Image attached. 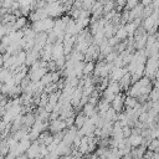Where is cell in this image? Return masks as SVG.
<instances>
[{
	"instance_id": "f546056e",
	"label": "cell",
	"mask_w": 159,
	"mask_h": 159,
	"mask_svg": "<svg viewBox=\"0 0 159 159\" xmlns=\"http://www.w3.org/2000/svg\"><path fill=\"white\" fill-rule=\"evenodd\" d=\"M62 159H76V157L71 153V154H67V155H62Z\"/></svg>"
},
{
	"instance_id": "cb8c5ba5",
	"label": "cell",
	"mask_w": 159,
	"mask_h": 159,
	"mask_svg": "<svg viewBox=\"0 0 159 159\" xmlns=\"http://www.w3.org/2000/svg\"><path fill=\"white\" fill-rule=\"evenodd\" d=\"M117 56H118V52H117V51H112L111 53H108V55L106 56V58H104V60H106V62H107V63H111V62H113V61L116 60V57H117Z\"/></svg>"
},
{
	"instance_id": "277c9868",
	"label": "cell",
	"mask_w": 159,
	"mask_h": 159,
	"mask_svg": "<svg viewBox=\"0 0 159 159\" xmlns=\"http://www.w3.org/2000/svg\"><path fill=\"white\" fill-rule=\"evenodd\" d=\"M124 96L122 94V93H119V94H117L116 97H114V99L111 102V107L117 112V113H120V112H123V108L125 107L124 106Z\"/></svg>"
},
{
	"instance_id": "484cf974",
	"label": "cell",
	"mask_w": 159,
	"mask_h": 159,
	"mask_svg": "<svg viewBox=\"0 0 159 159\" xmlns=\"http://www.w3.org/2000/svg\"><path fill=\"white\" fill-rule=\"evenodd\" d=\"M14 2H15V0H5V1H2L0 5H1V7H4V9H6L7 11L12 7V5H14Z\"/></svg>"
},
{
	"instance_id": "5bb4252c",
	"label": "cell",
	"mask_w": 159,
	"mask_h": 159,
	"mask_svg": "<svg viewBox=\"0 0 159 159\" xmlns=\"http://www.w3.org/2000/svg\"><path fill=\"white\" fill-rule=\"evenodd\" d=\"M124 106H125V108H137V107H139L140 104H139V102H138V99H137L135 97L127 96V97L124 98Z\"/></svg>"
},
{
	"instance_id": "e575fe53",
	"label": "cell",
	"mask_w": 159,
	"mask_h": 159,
	"mask_svg": "<svg viewBox=\"0 0 159 159\" xmlns=\"http://www.w3.org/2000/svg\"><path fill=\"white\" fill-rule=\"evenodd\" d=\"M158 139H159V135H158Z\"/></svg>"
},
{
	"instance_id": "d4e9b609",
	"label": "cell",
	"mask_w": 159,
	"mask_h": 159,
	"mask_svg": "<svg viewBox=\"0 0 159 159\" xmlns=\"http://www.w3.org/2000/svg\"><path fill=\"white\" fill-rule=\"evenodd\" d=\"M94 1H96V0H83V1H82V9L91 11V7H92V5L94 4Z\"/></svg>"
},
{
	"instance_id": "ac0fdd59",
	"label": "cell",
	"mask_w": 159,
	"mask_h": 159,
	"mask_svg": "<svg viewBox=\"0 0 159 159\" xmlns=\"http://www.w3.org/2000/svg\"><path fill=\"white\" fill-rule=\"evenodd\" d=\"M94 67H96V63H94L93 61L84 62V67H83V76H89L91 73H93Z\"/></svg>"
},
{
	"instance_id": "4fadbf2b",
	"label": "cell",
	"mask_w": 159,
	"mask_h": 159,
	"mask_svg": "<svg viewBox=\"0 0 159 159\" xmlns=\"http://www.w3.org/2000/svg\"><path fill=\"white\" fill-rule=\"evenodd\" d=\"M26 26H27V19H26V16H20V17H17V19L15 20V22H14V30H15V31L22 30V29H25Z\"/></svg>"
},
{
	"instance_id": "603a6c76",
	"label": "cell",
	"mask_w": 159,
	"mask_h": 159,
	"mask_svg": "<svg viewBox=\"0 0 159 159\" xmlns=\"http://www.w3.org/2000/svg\"><path fill=\"white\" fill-rule=\"evenodd\" d=\"M40 82L46 87L47 84H50V83H52V76H51V72H47L41 80H40Z\"/></svg>"
},
{
	"instance_id": "8992f818",
	"label": "cell",
	"mask_w": 159,
	"mask_h": 159,
	"mask_svg": "<svg viewBox=\"0 0 159 159\" xmlns=\"http://www.w3.org/2000/svg\"><path fill=\"white\" fill-rule=\"evenodd\" d=\"M26 155H27L29 159H34L36 157H41V154H40V143L37 140H34L31 143V145L26 150Z\"/></svg>"
},
{
	"instance_id": "e0dca14e",
	"label": "cell",
	"mask_w": 159,
	"mask_h": 159,
	"mask_svg": "<svg viewBox=\"0 0 159 159\" xmlns=\"http://www.w3.org/2000/svg\"><path fill=\"white\" fill-rule=\"evenodd\" d=\"M116 96H117V94L111 89V87H108V86H107V88H106V89H103L102 98H104V99H106V101H108L109 103L114 99V97H116Z\"/></svg>"
},
{
	"instance_id": "ffe728a7",
	"label": "cell",
	"mask_w": 159,
	"mask_h": 159,
	"mask_svg": "<svg viewBox=\"0 0 159 159\" xmlns=\"http://www.w3.org/2000/svg\"><path fill=\"white\" fill-rule=\"evenodd\" d=\"M114 7H116V1L108 0L107 2L103 4V14H107V12H109V11H112V10H116Z\"/></svg>"
},
{
	"instance_id": "83f0119b",
	"label": "cell",
	"mask_w": 159,
	"mask_h": 159,
	"mask_svg": "<svg viewBox=\"0 0 159 159\" xmlns=\"http://www.w3.org/2000/svg\"><path fill=\"white\" fill-rule=\"evenodd\" d=\"M5 35H7V29H6V25L0 22V39H2Z\"/></svg>"
},
{
	"instance_id": "d6a6232c",
	"label": "cell",
	"mask_w": 159,
	"mask_h": 159,
	"mask_svg": "<svg viewBox=\"0 0 159 159\" xmlns=\"http://www.w3.org/2000/svg\"><path fill=\"white\" fill-rule=\"evenodd\" d=\"M155 88H158V89H159V80L155 82Z\"/></svg>"
},
{
	"instance_id": "7402d4cb",
	"label": "cell",
	"mask_w": 159,
	"mask_h": 159,
	"mask_svg": "<svg viewBox=\"0 0 159 159\" xmlns=\"http://www.w3.org/2000/svg\"><path fill=\"white\" fill-rule=\"evenodd\" d=\"M148 98L152 99V102H158L159 101V89L158 88H153L148 96Z\"/></svg>"
},
{
	"instance_id": "7c38bea8",
	"label": "cell",
	"mask_w": 159,
	"mask_h": 159,
	"mask_svg": "<svg viewBox=\"0 0 159 159\" xmlns=\"http://www.w3.org/2000/svg\"><path fill=\"white\" fill-rule=\"evenodd\" d=\"M82 108H83L82 112L86 114L87 118H89V117H92V116H94V114L97 113V107H96V104H92V103H89V102H87Z\"/></svg>"
},
{
	"instance_id": "52a82bcc",
	"label": "cell",
	"mask_w": 159,
	"mask_h": 159,
	"mask_svg": "<svg viewBox=\"0 0 159 159\" xmlns=\"http://www.w3.org/2000/svg\"><path fill=\"white\" fill-rule=\"evenodd\" d=\"M62 57H66L65 50H63V43H61V42L53 43V47H52V61H56V60L62 58Z\"/></svg>"
},
{
	"instance_id": "3957f363",
	"label": "cell",
	"mask_w": 159,
	"mask_h": 159,
	"mask_svg": "<svg viewBox=\"0 0 159 159\" xmlns=\"http://www.w3.org/2000/svg\"><path fill=\"white\" fill-rule=\"evenodd\" d=\"M67 128V124H66V120L65 119H61L60 117L56 118V119H52L48 124V129L52 134L55 133H58V132H62Z\"/></svg>"
},
{
	"instance_id": "f1b7e54d",
	"label": "cell",
	"mask_w": 159,
	"mask_h": 159,
	"mask_svg": "<svg viewBox=\"0 0 159 159\" xmlns=\"http://www.w3.org/2000/svg\"><path fill=\"white\" fill-rule=\"evenodd\" d=\"M123 137L124 138H128L130 134H132V129H130V127L129 125H125V127H123Z\"/></svg>"
},
{
	"instance_id": "8fae6325",
	"label": "cell",
	"mask_w": 159,
	"mask_h": 159,
	"mask_svg": "<svg viewBox=\"0 0 159 159\" xmlns=\"http://www.w3.org/2000/svg\"><path fill=\"white\" fill-rule=\"evenodd\" d=\"M35 122H36V117L34 113H26L25 116H22V127L31 128Z\"/></svg>"
},
{
	"instance_id": "5b68a950",
	"label": "cell",
	"mask_w": 159,
	"mask_h": 159,
	"mask_svg": "<svg viewBox=\"0 0 159 159\" xmlns=\"http://www.w3.org/2000/svg\"><path fill=\"white\" fill-rule=\"evenodd\" d=\"M127 72H128V68H127V67H113V70H112L111 73H109L111 81L118 82Z\"/></svg>"
},
{
	"instance_id": "30bf717a",
	"label": "cell",
	"mask_w": 159,
	"mask_h": 159,
	"mask_svg": "<svg viewBox=\"0 0 159 159\" xmlns=\"http://www.w3.org/2000/svg\"><path fill=\"white\" fill-rule=\"evenodd\" d=\"M145 153H147V149H145L144 145H139L137 148H132V150H130V155L134 159H143Z\"/></svg>"
},
{
	"instance_id": "1f68e13d",
	"label": "cell",
	"mask_w": 159,
	"mask_h": 159,
	"mask_svg": "<svg viewBox=\"0 0 159 159\" xmlns=\"http://www.w3.org/2000/svg\"><path fill=\"white\" fill-rule=\"evenodd\" d=\"M4 66V57H2V55L0 53V67H2Z\"/></svg>"
},
{
	"instance_id": "9c48e42d",
	"label": "cell",
	"mask_w": 159,
	"mask_h": 159,
	"mask_svg": "<svg viewBox=\"0 0 159 159\" xmlns=\"http://www.w3.org/2000/svg\"><path fill=\"white\" fill-rule=\"evenodd\" d=\"M118 83H119V86H120V88L122 89H129V86L133 83L132 82V75L129 73V72H127L119 81H118Z\"/></svg>"
},
{
	"instance_id": "4dcf8cb0",
	"label": "cell",
	"mask_w": 159,
	"mask_h": 159,
	"mask_svg": "<svg viewBox=\"0 0 159 159\" xmlns=\"http://www.w3.org/2000/svg\"><path fill=\"white\" fill-rule=\"evenodd\" d=\"M153 1H154V0H142V5H144V6H148V5L153 4Z\"/></svg>"
},
{
	"instance_id": "d6986e66",
	"label": "cell",
	"mask_w": 159,
	"mask_h": 159,
	"mask_svg": "<svg viewBox=\"0 0 159 159\" xmlns=\"http://www.w3.org/2000/svg\"><path fill=\"white\" fill-rule=\"evenodd\" d=\"M116 36L118 37L119 41H124V40L128 37V32H127V30L124 29V25L120 26V27H118V30H117V32H116Z\"/></svg>"
},
{
	"instance_id": "7a4b0ae2",
	"label": "cell",
	"mask_w": 159,
	"mask_h": 159,
	"mask_svg": "<svg viewBox=\"0 0 159 159\" xmlns=\"http://www.w3.org/2000/svg\"><path fill=\"white\" fill-rule=\"evenodd\" d=\"M46 10L48 12L50 17H60L63 12H66V7L61 1H55V2H47L46 4Z\"/></svg>"
},
{
	"instance_id": "836d02e7",
	"label": "cell",
	"mask_w": 159,
	"mask_h": 159,
	"mask_svg": "<svg viewBox=\"0 0 159 159\" xmlns=\"http://www.w3.org/2000/svg\"><path fill=\"white\" fill-rule=\"evenodd\" d=\"M73 1H80V2H82L83 0H73Z\"/></svg>"
},
{
	"instance_id": "44dd1931",
	"label": "cell",
	"mask_w": 159,
	"mask_h": 159,
	"mask_svg": "<svg viewBox=\"0 0 159 159\" xmlns=\"http://www.w3.org/2000/svg\"><path fill=\"white\" fill-rule=\"evenodd\" d=\"M147 147H148V149L152 150V152H159V139H158V138L152 139L150 143H149Z\"/></svg>"
},
{
	"instance_id": "4316f807",
	"label": "cell",
	"mask_w": 159,
	"mask_h": 159,
	"mask_svg": "<svg viewBox=\"0 0 159 159\" xmlns=\"http://www.w3.org/2000/svg\"><path fill=\"white\" fill-rule=\"evenodd\" d=\"M137 5H138V0H127V4H125V7L124 9L130 10V9H133Z\"/></svg>"
},
{
	"instance_id": "ba28073f",
	"label": "cell",
	"mask_w": 159,
	"mask_h": 159,
	"mask_svg": "<svg viewBox=\"0 0 159 159\" xmlns=\"http://www.w3.org/2000/svg\"><path fill=\"white\" fill-rule=\"evenodd\" d=\"M127 140L132 148H137L143 144V137H142V134H138V133H132L127 138Z\"/></svg>"
},
{
	"instance_id": "9a60e30c",
	"label": "cell",
	"mask_w": 159,
	"mask_h": 159,
	"mask_svg": "<svg viewBox=\"0 0 159 159\" xmlns=\"http://www.w3.org/2000/svg\"><path fill=\"white\" fill-rule=\"evenodd\" d=\"M96 107H97V111L99 112V114H104V113L111 108V107H109V102H108V101H106L104 98L99 99Z\"/></svg>"
},
{
	"instance_id": "6da1fadb",
	"label": "cell",
	"mask_w": 159,
	"mask_h": 159,
	"mask_svg": "<svg viewBox=\"0 0 159 159\" xmlns=\"http://www.w3.org/2000/svg\"><path fill=\"white\" fill-rule=\"evenodd\" d=\"M53 25H55V20L48 16V17H46V19L34 21V22L31 24V29H32L36 34H37V32H50V31H52Z\"/></svg>"
},
{
	"instance_id": "2e32d148",
	"label": "cell",
	"mask_w": 159,
	"mask_h": 159,
	"mask_svg": "<svg viewBox=\"0 0 159 159\" xmlns=\"http://www.w3.org/2000/svg\"><path fill=\"white\" fill-rule=\"evenodd\" d=\"M86 120H87L86 114H84L83 112H81V113H78V114L75 117V124H73V125H75L77 129H80V128L83 127V124L86 123Z\"/></svg>"
}]
</instances>
